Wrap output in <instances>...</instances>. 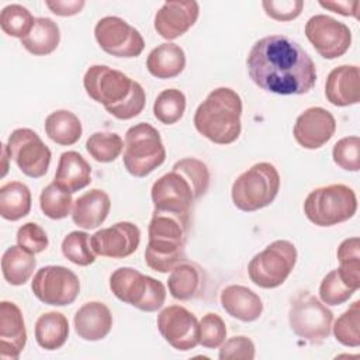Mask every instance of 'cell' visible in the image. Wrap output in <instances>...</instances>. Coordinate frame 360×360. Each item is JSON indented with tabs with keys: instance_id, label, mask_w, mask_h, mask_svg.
Here are the masks:
<instances>
[{
	"instance_id": "1",
	"label": "cell",
	"mask_w": 360,
	"mask_h": 360,
	"mask_svg": "<svg viewBox=\"0 0 360 360\" xmlns=\"http://www.w3.org/2000/svg\"><path fill=\"white\" fill-rule=\"evenodd\" d=\"M252 82L264 91L280 96H301L316 83L312 58L285 35H269L256 41L246 59Z\"/></svg>"
},
{
	"instance_id": "2",
	"label": "cell",
	"mask_w": 360,
	"mask_h": 360,
	"mask_svg": "<svg viewBox=\"0 0 360 360\" xmlns=\"http://www.w3.org/2000/svg\"><path fill=\"white\" fill-rule=\"evenodd\" d=\"M188 215H177L153 210L148 228V245L145 249L146 264L159 273L172 271L186 260V242L190 231Z\"/></svg>"
},
{
	"instance_id": "3",
	"label": "cell",
	"mask_w": 360,
	"mask_h": 360,
	"mask_svg": "<svg viewBox=\"0 0 360 360\" xmlns=\"http://www.w3.org/2000/svg\"><path fill=\"white\" fill-rule=\"evenodd\" d=\"M242 98L229 87L214 89L194 112V127L218 145L235 142L242 131Z\"/></svg>"
},
{
	"instance_id": "4",
	"label": "cell",
	"mask_w": 360,
	"mask_h": 360,
	"mask_svg": "<svg viewBox=\"0 0 360 360\" xmlns=\"http://www.w3.org/2000/svg\"><path fill=\"white\" fill-rule=\"evenodd\" d=\"M280 190V174L274 165L259 162L245 170L232 184L231 195L236 208L253 212L270 205Z\"/></svg>"
},
{
	"instance_id": "5",
	"label": "cell",
	"mask_w": 360,
	"mask_h": 360,
	"mask_svg": "<svg viewBox=\"0 0 360 360\" xmlns=\"http://www.w3.org/2000/svg\"><path fill=\"white\" fill-rule=\"evenodd\" d=\"M83 86L87 96L103 104L112 117L136 94L138 87H142L121 70L105 65L90 66L84 73Z\"/></svg>"
},
{
	"instance_id": "6",
	"label": "cell",
	"mask_w": 360,
	"mask_h": 360,
	"mask_svg": "<svg viewBox=\"0 0 360 360\" xmlns=\"http://www.w3.org/2000/svg\"><path fill=\"white\" fill-rule=\"evenodd\" d=\"M166 159L159 131L148 122L132 125L125 134L122 162L134 177H146Z\"/></svg>"
},
{
	"instance_id": "7",
	"label": "cell",
	"mask_w": 360,
	"mask_h": 360,
	"mask_svg": "<svg viewBox=\"0 0 360 360\" xmlns=\"http://www.w3.org/2000/svg\"><path fill=\"white\" fill-rule=\"evenodd\" d=\"M357 211V197L345 184L312 190L304 201L305 217L316 226H333L350 219Z\"/></svg>"
},
{
	"instance_id": "8",
	"label": "cell",
	"mask_w": 360,
	"mask_h": 360,
	"mask_svg": "<svg viewBox=\"0 0 360 360\" xmlns=\"http://www.w3.org/2000/svg\"><path fill=\"white\" fill-rule=\"evenodd\" d=\"M110 290L122 302L145 312L160 309L166 300L162 281L132 267H120L110 276Z\"/></svg>"
},
{
	"instance_id": "9",
	"label": "cell",
	"mask_w": 360,
	"mask_h": 360,
	"mask_svg": "<svg viewBox=\"0 0 360 360\" xmlns=\"http://www.w3.org/2000/svg\"><path fill=\"white\" fill-rule=\"evenodd\" d=\"M333 314L309 291H298L291 300L288 323L291 330L311 345L325 342L332 330Z\"/></svg>"
},
{
	"instance_id": "10",
	"label": "cell",
	"mask_w": 360,
	"mask_h": 360,
	"mask_svg": "<svg viewBox=\"0 0 360 360\" xmlns=\"http://www.w3.org/2000/svg\"><path fill=\"white\" fill-rule=\"evenodd\" d=\"M297 263L294 243L278 239L255 255L248 264V274L253 284L260 288H276L291 274Z\"/></svg>"
},
{
	"instance_id": "11",
	"label": "cell",
	"mask_w": 360,
	"mask_h": 360,
	"mask_svg": "<svg viewBox=\"0 0 360 360\" xmlns=\"http://www.w3.org/2000/svg\"><path fill=\"white\" fill-rule=\"evenodd\" d=\"M34 295L46 305L65 307L75 302L80 291L77 276L63 266H44L32 278Z\"/></svg>"
},
{
	"instance_id": "12",
	"label": "cell",
	"mask_w": 360,
	"mask_h": 360,
	"mask_svg": "<svg viewBox=\"0 0 360 360\" xmlns=\"http://www.w3.org/2000/svg\"><path fill=\"white\" fill-rule=\"evenodd\" d=\"M10 159L28 177L39 179L46 174L51 163V149L39 135L30 128L14 129L7 141Z\"/></svg>"
},
{
	"instance_id": "13",
	"label": "cell",
	"mask_w": 360,
	"mask_h": 360,
	"mask_svg": "<svg viewBox=\"0 0 360 360\" xmlns=\"http://www.w3.org/2000/svg\"><path fill=\"white\" fill-rule=\"evenodd\" d=\"M150 198L156 211L188 217L194 201L198 200L191 181L174 167L152 184Z\"/></svg>"
},
{
	"instance_id": "14",
	"label": "cell",
	"mask_w": 360,
	"mask_h": 360,
	"mask_svg": "<svg viewBox=\"0 0 360 360\" xmlns=\"http://www.w3.org/2000/svg\"><path fill=\"white\" fill-rule=\"evenodd\" d=\"M94 37L105 53L117 58H136L145 48L141 32L115 15L100 18L94 27Z\"/></svg>"
},
{
	"instance_id": "15",
	"label": "cell",
	"mask_w": 360,
	"mask_h": 360,
	"mask_svg": "<svg viewBox=\"0 0 360 360\" xmlns=\"http://www.w3.org/2000/svg\"><path fill=\"white\" fill-rule=\"evenodd\" d=\"M305 37L325 59H336L345 55L352 44L349 27L326 14L312 15L305 24Z\"/></svg>"
},
{
	"instance_id": "16",
	"label": "cell",
	"mask_w": 360,
	"mask_h": 360,
	"mask_svg": "<svg viewBox=\"0 0 360 360\" xmlns=\"http://www.w3.org/2000/svg\"><path fill=\"white\" fill-rule=\"evenodd\" d=\"M162 338L176 350L188 352L200 345V322L181 305H170L160 311L156 319Z\"/></svg>"
},
{
	"instance_id": "17",
	"label": "cell",
	"mask_w": 360,
	"mask_h": 360,
	"mask_svg": "<svg viewBox=\"0 0 360 360\" xmlns=\"http://www.w3.org/2000/svg\"><path fill=\"white\" fill-rule=\"evenodd\" d=\"M139 242V228L128 221L117 222L110 228H103L90 236L94 253L111 259H124L132 255L138 249Z\"/></svg>"
},
{
	"instance_id": "18",
	"label": "cell",
	"mask_w": 360,
	"mask_h": 360,
	"mask_svg": "<svg viewBox=\"0 0 360 360\" xmlns=\"http://www.w3.org/2000/svg\"><path fill=\"white\" fill-rule=\"evenodd\" d=\"M336 131V120L330 111L322 107H309L295 120L292 135L297 143L305 149H319Z\"/></svg>"
},
{
	"instance_id": "19",
	"label": "cell",
	"mask_w": 360,
	"mask_h": 360,
	"mask_svg": "<svg viewBox=\"0 0 360 360\" xmlns=\"http://www.w3.org/2000/svg\"><path fill=\"white\" fill-rule=\"evenodd\" d=\"M200 6L194 0L166 1L155 14L156 32L167 39H176L186 34L197 21Z\"/></svg>"
},
{
	"instance_id": "20",
	"label": "cell",
	"mask_w": 360,
	"mask_h": 360,
	"mask_svg": "<svg viewBox=\"0 0 360 360\" xmlns=\"http://www.w3.org/2000/svg\"><path fill=\"white\" fill-rule=\"evenodd\" d=\"M27 343L21 309L10 301L0 302V357L15 360Z\"/></svg>"
},
{
	"instance_id": "21",
	"label": "cell",
	"mask_w": 360,
	"mask_h": 360,
	"mask_svg": "<svg viewBox=\"0 0 360 360\" xmlns=\"http://www.w3.org/2000/svg\"><path fill=\"white\" fill-rule=\"evenodd\" d=\"M360 72L356 65H340L330 70L325 82V97L336 107L359 103Z\"/></svg>"
},
{
	"instance_id": "22",
	"label": "cell",
	"mask_w": 360,
	"mask_h": 360,
	"mask_svg": "<svg viewBox=\"0 0 360 360\" xmlns=\"http://www.w3.org/2000/svg\"><path fill=\"white\" fill-rule=\"evenodd\" d=\"M73 323L79 338L87 342H97L110 333L112 328V315L105 304L90 301L77 309Z\"/></svg>"
},
{
	"instance_id": "23",
	"label": "cell",
	"mask_w": 360,
	"mask_h": 360,
	"mask_svg": "<svg viewBox=\"0 0 360 360\" xmlns=\"http://www.w3.org/2000/svg\"><path fill=\"white\" fill-rule=\"evenodd\" d=\"M111 200L104 190L91 188L79 195L72 208L73 222L83 229H94L100 226L108 217Z\"/></svg>"
},
{
	"instance_id": "24",
	"label": "cell",
	"mask_w": 360,
	"mask_h": 360,
	"mask_svg": "<svg viewBox=\"0 0 360 360\" xmlns=\"http://www.w3.org/2000/svg\"><path fill=\"white\" fill-rule=\"evenodd\" d=\"M221 305L228 315L242 322H253L263 312L262 298L250 288L231 284L221 291Z\"/></svg>"
},
{
	"instance_id": "25",
	"label": "cell",
	"mask_w": 360,
	"mask_h": 360,
	"mask_svg": "<svg viewBox=\"0 0 360 360\" xmlns=\"http://www.w3.org/2000/svg\"><path fill=\"white\" fill-rule=\"evenodd\" d=\"M167 287L170 295L179 301L194 300L204 290V271L198 264L183 260L170 271Z\"/></svg>"
},
{
	"instance_id": "26",
	"label": "cell",
	"mask_w": 360,
	"mask_h": 360,
	"mask_svg": "<svg viewBox=\"0 0 360 360\" xmlns=\"http://www.w3.org/2000/svg\"><path fill=\"white\" fill-rule=\"evenodd\" d=\"M53 181L73 194L90 184L91 167L79 152H63L59 158Z\"/></svg>"
},
{
	"instance_id": "27",
	"label": "cell",
	"mask_w": 360,
	"mask_h": 360,
	"mask_svg": "<svg viewBox=\"0 0 360 360\" xmlns=\"http://www.w3.org/2000/svg\"><path fill=\"white\" fill-rule=\"evenodd\" d=\"M186 68L184 51L173 42H165L153 48L146 59L148 72L158 79H173Z\"/></svg>"
},
{
	"instance_id": "28",
	"label": "cell",
	"mask_w": 360,
	"mask_h": 360,
	"mask_svg": "<svg viewBox=\"0 0 360 360\" xmlns=\"http://www.w3.org/2000/svg\"><path fill=\"white\" fill-rule=\"evenodd\" d=\"M69 336V322L62 312L49 311L35 322V340L45 350L60 349Z\"/></svg>"
},
{
	"instance_id": "29",
	"label": "cell",
	"mask_w": 360,
	"mask_h": 360,
	"mask_svg": "<svg viewBox=\"0 0 360 360\" xmlns=\"http://www.w3.org/2000/svg\"><path fill=\"white\" fill-rule=\"evenodd\" d=\"M60 41L58 24L48 17L35 18L34 27L27 37L21 39V45L35 56L52 53Z\"/></svg>"
},
{
	"instance_id": "30",
	"label": "cell",
	"mask_w": 360,
	"mask_h": 360,
	"mask_svg": "<svg viewBox=\"0 0 360 360\" xmlns=\"http://www.w3.org/2000/svg\"><path fill=\"white\" fill-rule=\"evenodd\" d=\"M45 132L55 143L70 146L80 139L83 128L75 112L69 110H56L45 118Z\"/></svg>"
},
{
	"instance_id": "31",
	"label": "cell",
	"mask_w": 360,
	"mask_h": 360,
	"mask_svg": "<svg viewBox=\"0 0 360 360\" xmlns=\"http://www.w3.org/2000/svg\"><path fill=\"white\" fill-rule=\"evenodd\" d=\"M31 211V191L21 181H8L0 187V215L7 221H18Z\"/></svg>"
},
{
	"instance_id": "32",
	"label": "cell",
	"mask_w": 360,
	"mask_h": 360,
	"mask_svg": "<svg viewBox=\"0 0 360 360\" xmlns=\"http://www.w3.org/2000/svg\"><path fill=\"white\" fill-rule=\"evenodd\" d=\"M37 260L32 253L22 248L10 246L1 256V271L4 280L11 285H22L34 273Z\"/></svg>"
},
{
	"instance_id": "33",
	"label": "cell",
	"mask_w": 360,
	"mask_h": 360,
	"mask_svg": "<svg viewBox=\"0 0 360 360\" xmlns=\"http://www.w3.org/2000/svg\"><path fill=\"white\" fill-rule=\"evenodd\" d=\"M39 207L45 217L51 219H63L69 214H72V193L52 181L41 191Z\"/></svg>"
},
{
	"instance_id": "34",
	"label": "cell",
	"mask_w": 360,
	"mask_h": 360,
	"mask_svg": "<svg viewBox=\"0 0 360 360\" xmlns=\"http://www.w3.org/2000/svg\"><path fill=\"white\" fill-rule=\"evenodd\" d=\"M186 111V96L177 89H166L160 91L153 103V115L165 125L180 121Z\"/></svg>"
},
{
	"instance_id": "35",
	"label": "cell",
	"mask_w": 360,
	"mask_h": 360,
	"mask_svg": "<svg viewBox=\"0 0 360 360\" xmlns=\"http://www.w3.org/2000/svg\"><path fill=\"white\" fill-rule=\"evenodd\" d=\"M122 149V138L115 132H94L86 141V150L100 163L114 162Z\"/></svg>"
},
{
	"instance_id": "36",
	"label": "cell",
	"mask_w": 360,
	"mask_h": 360,
	"mask_svg": "<svg viewBox=\"0 0 360 360\" xmlns=\"http://www.w3.org/2000/svg\"><path fill=\"white\" fill-rule=\"evenodd\" d=\"M35 22L34 15L21 4H8L0 13V27L4 34L22 39L30 34Z\"/></svg>"
},
{
	"instance_id": "37",
	"label": "cell",
	"mask_w": 360,
	"mask_h": 360,
	"mask_svg": "<svg viewBox=\"0 0 360 360\" xmlns=\"http://www.w3.org/2000/svg\"><path fill=\"white\" fill-rule=\"evenodd\" d=\"M333 328L335 339L347 347L360 346V301L356 300L336 321Z\"/></svg>"
},
{
	"instance_id": "38",
	"label": "cell",
	"mask_w": 360,
	"mask_h": 360,
	"mask_svg": "<svg viewBox=\"0 0 360 360\" xmlns=\"http://www.w3.org/2000/svg\"><path fill=\"white\" fill-rule=\"evenodd\" d=\"M60 248L63 256L77 266H89L96 260L90 236L83 231H72L68 233L62 240Z\"/></svg>"
},
{
	"instance_id": "39",
	"label": "cell",
	"mask_w": 360,
	"mask_h": 360,
	"mask_svg": "<svg viewBox=\"0 0 360 360\" xmlns=\"http://www.w3.org/2000/svg\"><path fill=\"white\" fill-rule=\"evenodd\" d=\"M354 292L356 290L343 280L338 269L329 271L319 285V297L322 302L332 307L346 302Z\"/></svg>"
},
{
	"instance_id": "40",
	"label": "cell",
	"mask_w": 360,
	"mask_h": 360,
	"mask_svg": "<svg viewBox=\"0 0 360 360\" xmlns=\"http://www.w3.org/2000/svg\"><path fill=\"white\" fill-rule=\"evenodd\" d=\"M333 162L343 170L359 172L360 169V138L357 135L339 139L332 149Z\"/></svg>"
},
{
	"instance_id": "41",
	"label": "cell",
	"mask_w": 360,
	"mask_h": 360,
	"mask_svg": "<svg viewBox=\"0 0 360 360\" xmlns=\"http://www.w3.org/2000/svg\"><path fill=\"white\" fill-rule=\"evenodd\" d=\"M174 169L180 170L194 186L197 197H202L210 186V170L207 165L195 158H184L173 165Z\"/></svg>"
},
{
	"instance_id": "42",
	"label": "cell",
	"mask_w": 360,
	"mask_h": 360,
	"mask_svg": "<svg viewBox=\"0 0 360 360\" xmlns=\"http://www.w3.org/2000/svg\"><path fill=\"white\" fill-rule=\"evenodd\" d=\"M226 338V326L218 314L208 312L200 321V345L207 349L219 347Z\"/></svg>"
},
{
	"instance_id": "43",
	"label": "cell",
	"mask_w": 360,
	"mask_h": 360,
	"mask_svg": "<svg viewBox=\"0 0 360 360\" xmlns=\"http://www.w3.org/2000/svg\"><path fill=\"white\" fill-rule=\"evenodd\" d=\"M17 245L24 250L35 255L41 253L48 248L46 232L35 222H27L17 231Z\"/></svg>"
},
{
	"instance_id": "44",
	"label": "cell",
	"mask_w": 360,
	"mask_h": 360,
	"mask_svg": "<svg viewBox=\"0 0 360 360\" xmlns=\"http://www.w3.org/2000/svg\"><path fill=\"white\" fill-rule=\"evenodd\" d=\"M262 7L267 17L276 21H291L297 18L302 8V0H264L262 1Z\"/></svg>"
},
{
	"instance_id": "45",
	"label": "cell",
	"mask_w": 360,
	"mask_h": 360,
	"mask_svg": "<svg viewBox=\"0 0 360 360\" xmlns=\"http://www.w3.org/2000/svg\"><path fill=\"white\" fill-rule=\"evenodd\" d=\"M218 357L221 360L228 359H240V360H253L255 359V343L243 335L233 336L225 340L219 346Z\"/></svg>"
},
{
	"instance_id": "46",
	"label": "cell",
	"mask_w": 360,
	"mask_h": 360,
	"mask_svg": "<svg viewBox=\"0 0 360 360\" xmlns=\"http://www.w3.org/2000/svg\"><path fill=\"white\" fill-rule=\"evenodd\" d=\"M84 0H46L45 6L56 15L70 17L82 11L84 7Z\"/></svg>"
},
{
	"instance_id": "47",
	"label": "cell",
	"mask_w": 360,
	"mask_h": 360,
	"mask_svg": "<svg viewBox=\"0 0 360 360\" xmlns=\"http://www.w3.org/2000/svg\"><path fill=\"white\" fill-rule=\"evenodd\" d=\"M319 6L326 10L333 11V13H338L340 15H345V17H354V18L359 17V1H356V0L354 1H347V0L323 1V0H321Z\"/></svg>"
},
{
	"instance_id": "48",
	"label": "cell",
	"mask_w": 360,
	"mask_h": 360,
	"mask_svg": "<svg viewBox=\"0 0 360 360\" xmlns=\"http://www.w3.org/2000/svg\"><path fill=\"white\" fill-rule=\"evenodd\" d=\"M3 148H1V150H3V172H1V177H4L6 176V173H7V169H8V166H7V160H8V158H10V152H8V148H7V145H1Z\"/></svg>"
}]
</instances>
